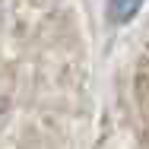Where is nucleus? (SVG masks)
Masks as SVG:
<instances>
[{
  "label": "nucleus",
  "mask_w": 149,
  "mask_h": 149,
  "mask_svg": "<svg viewBox=\"0 0 149 149\" xmlns=\"http://www.w3.org/2000/svg\"><path fill=\"white\" fill-rule=\"evenodd\" d=\"M140 3H143V0H111V3H108V13H111L114 22H127V19L140 10Z\"/></svg>",
  "instance_id": "f257e3e1"
}]
</instances>
